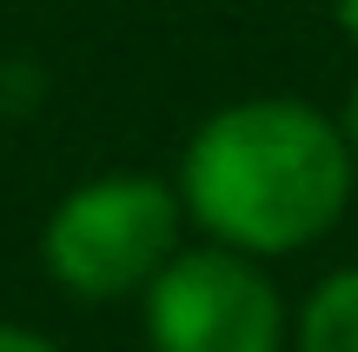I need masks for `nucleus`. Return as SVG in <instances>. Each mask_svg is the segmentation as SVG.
I'll list each match as a JSON object with an SVG mask.
<instances>
[{
    "instance_id": "2",
    "label": "nucleus",
    "mask_w": 358,
    "mask_h": 352,
    "mask_svg": "<svg viewBox=\"0 0 358 352\" xmlns=\"http://www.w3.org/2000/svg\"><path fill=\"white\" fill-rule=\"evenodd\" d=\"M186 253V206L166 173L113 167L66 186L40 226V273L73 306H140Z\"/></svg>"
},
{
    "instance_id": "7",
    "label": "nucleus",
    "mask_w": 358,
    "mask_h": 352,
    "mask_svg": "<svg viewBox=\"0 0 358 352\" xmlns=\"http://www.w3.org/2000/svg\"><path fill=\"white\" fill-rule=\"evenodd\" d=\"M332 13H338V27H345V40L358 47V0H332Z\"/></svg>"
},
{
    "instance_id": "3",
    "label": "nucleus",
    "mask_w": 358,
    "mask_h": 352,
    "mask_svg": "<svg viewBox=\"0 0 358 352\" xmlns=\"http://www.w3.org/2000/svg\"><path fill=\"white\" fill-rule=\"evenodd\" d=\"M146 352H292V306L245 253L186 239L140 300Z\"/></svg>"
},
{
    "instance_id": "6",
    "label": "nucleus",
    "mask_w": 358,
    "mask_h": 352,
    "mask_svg": "<svg viewBox=\"0 0 358 352\" xmlns=\"http://www.w3.org/2000/svg\"><path fill=\"white\" fill-rule=\"evenodd\" d=\"M338 140H345V153H352V167H358V80H352V93H345V106H338Z\"/></svg>"
},
{
    "instance_id": "5",
    "label": "nucleus",
    "mask_w": 358,
    "mask_h": 352,
    "mask_svg": "<svg viewBox=\"0 0 358 352\" xmlns=\"http://www.w3.org/2000/svg\"><path fill=\"white\" fill-rule=\"evenodd\" d=\"M0 352H66L60 339H47L40 326H20V319H0Z\"/></svg>"
},
{
    "instance_id": "1",
    "label": "nucleus",
    "mask_w": 358,
    "mask_h": 352,
    "mask_svg": "<svg viewBox=\"0 0 358 352\" xmlns=\"http://www.w3.org/2000/svg\"><path fill=\"white\" fill-rule=\"evenodd\" d=\"M173 186L206 246L272 266L338 233L358 167L325 106L299 93H245L192 127Z\"/></svg>"
},
{
    "instance_id": "4",
    "label": "nucleus",
    "mask_w": 358,
    "mask_h": 352,
    "mask_svg": "<svg viewBox=\"0 0 358 352\" xmlns=\"http://www.w3.org/2000/svg\"><path fill=\"white\" fill-rule=\"evenodd\" d=\"M292 352H358V266H338L299 300Z\"/></svg>"
}]
</instances>
